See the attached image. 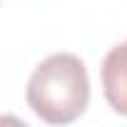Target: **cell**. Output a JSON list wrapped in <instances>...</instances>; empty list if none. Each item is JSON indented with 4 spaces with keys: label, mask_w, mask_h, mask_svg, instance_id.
I'll use <instances>...</instances> for the list:
<instances>
[{
    "label": "cell",
    "mask_w": 127,
    "mask_h": 127,
    "mask_svg": "<svg viewBox=\"0 0 127 127\" xmlns=\"http://www.w3.org/2000/svg\"><path fill=\"white\" fill-rule=\"evenodd\" d=\"M25 97L30 110L47 125L75 122L90 102V77L85 62L72 52L45 57L28 80Z\"/></svg>",
    "instance_id": "cell-1"
},
{
    "label": "cell",
    "mask_w": 127,
    "mask_h": 127,
    "mask_svg": "<svg viewBox=\"0 0 127 127\" xmlns=\"http://www.w3.org/2000/svg\"><path fill=\"white\" fill-rule=\"evenodd\" d=\"M102 92L110 107L127 117V40L115 45L102 60Z\"/></svg>",
    "instance_id": "cell-2"
}]
</instances>
